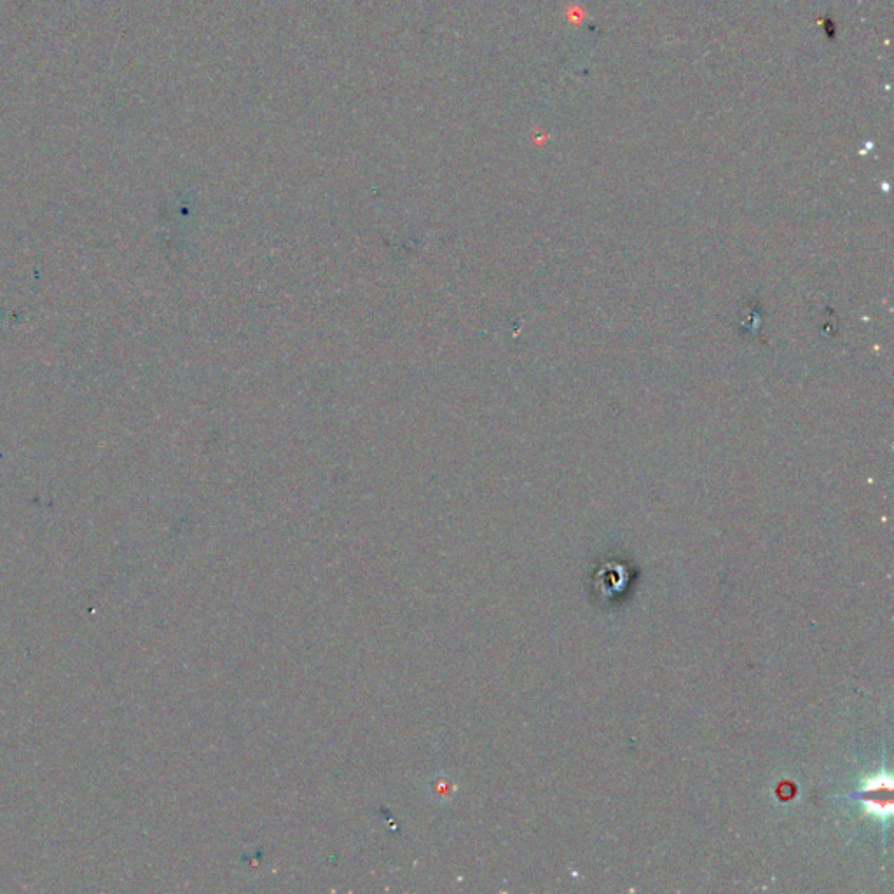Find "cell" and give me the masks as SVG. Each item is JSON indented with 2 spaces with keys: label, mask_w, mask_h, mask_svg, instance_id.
I'll list each match as a JSON object with an SVG mask.
<instances>
[{
  "label": "cell",
  "mask_w": 894,
  "mask_h": 894,
  "mask_svg": "<svg viewBox=\"0 0 894 894\" xmlns=\"http://www.w3.org/2000/svg\"><path fill=\"white\" fill-rule=\"evenodd\" d=\"M893 779L888 774H877L874 778L867 779L861 790L854 793L853 798L860 800L865 811L874 818L886 821L893 812Z\"/></svg>",
  "instance_id": "cell-1"
}]
</instances>
